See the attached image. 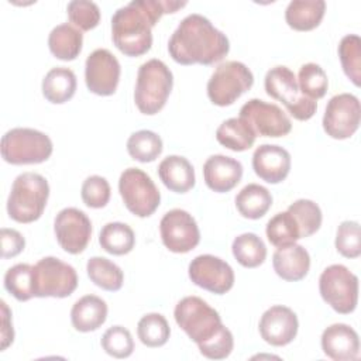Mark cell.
<instances>
[{"label":"cell","mask_w":361,"mask_h":361,"mask_svg":"<svg viewBox=\"0 0 361 361\" xmlns=\"http://www.w3.org/2000/svg\"><path fill=\"white\" fill-rule=\"evenodd\" d=\"M186 1L133 0L116 10L111 17V38L120 52L141 56L151 49L152 28L168 13H176Z\"/></svg>","instance_id":"6da1fadb"},{"label":"cell","mask_w":361,"mask_h":361,"mask_svg":"<svg viewBox=\"0 0 361 361\" xmlns=\"http://www.w3.org/2000/svg\"><path fill=\"white\" fill-rule=\"evenodd\" d=\"M176 324L197 344L200 354L209 360L227 358L234 348L231 331L223 324L217 310L199 296L180 299L173 310Z\"/></svg>","instance_id":"7a4b0ae2"},{"label":"cell","mask_w":361,"mask_h":361,"mask_svg":"<svg viewBox=\"0 0 361 361\" xmlns=\"http://www.w3.org/2000/svg\"><path fill=\"white\" fill-rule=\"evenodd\" d=\"M228 51L227 35L209 18L196 13L186 16L168 41L171 58L180 65H213L221 61Z\"/></svg>","instance_id":"3957f363"},{"label":"cell","mask_w":361,"mask_h":361,"mask_svg":"<svg viewBox=\"0 0 361 361\" xmlns=\"http://www.w3.org/2000/svg\"><path fill=\"white\" fill-rule=\"evenodd\" d=\"M49 197L48 180L35 172L20 173L7 199L8 217L17 223H32L38 220Z\"/></svg>","instance_id":"277c9868"},{"label":"cell","mask_w":361,"mask_h":361,"mask_svg":"<svg viewBox=\"0 0 361 361\" xmlns=\"http://www.w3.org/2000/svg\"><path fill=\"white\" fill-rule=\"evenodd\" d=\"M173 86L171 69L157 58L144 62L137 72L134 102L145 116H154L165 106Z\"/></svg>","instance_id":"5b68a950"},{"label":"cell","mask_w":361,"mask_h":361,"mask_svg":"<svg viewBox=\"0 0 361 361\" xmlns=\"http://www.w3.org/2000/svg\"><path fill=\"white\" fill-rule=\"evenodd\" d=\"M1 157L11 165H28L45 162L54 145L51 138L38 130L27 127H16L1 137Z\"/></svg>","instance_id":"8992f818"},{"label":"cell","mask_w":361,"mask_h":361,"mask_svg":"<svg viewBox=\"0 0 361 361\" xmlns=\"http://www.w3.org/2000/svg\"><path fill=\"white\" fill-rule=\"evenodd\" d=\"M264 86L267 94L281 102L293 118L306 121L314 116L317 110L316 100L302 94L296 76L288 66L279 65L269 69L265 75Z\"/></svg>","instance_id":"52a82bcc"},{"label":"cell","mask_w":361,"mask_h":361,"mask_svg":"<svg viewBox=\"0 0 361 361\" xmlns=\"http://www.w3.org/2000/svg\"><path fill=\"white\" fill-rule=\"evenodd\" d=\"M323 300L337 313H353L358 303V278L345 265L333 264L319 278Z\"/></svg>","instance_id":"ba28073f"},{"label":"cell","mask_w":361,"mask_h":361,"mask_svg":"<svg viewBox=\"0 0 361 361\" xmlns=\"http://www.w3.org/2000/svg\"><path fill=\"white\" fill-rule=\"evenodd\" d=\"M254 85V75L250 68L240 61L220 63L207 82V96L216 106L233 104L241 94Z\"/></svg>","instance_id":"9c48e42d"},{"label":"cell","mask_w":361,"mask_h":361,"mask_svg":"<svg viewBox=\"0 0 361 361\" xmlns=\"http://www.w3.org/2000/svg\"><path fill=\"white\" fill-rule=\"evenodd\" d=\"M124 206L137 217H149L158 209L161 193L151 176L140 168H127L118 179Z\"/></svg>","instance_id":"30bf717a"},{"label":"cell","mask_w":361,"mask_h":361,"mask_svg":"<svg viewBox=\"0 0 361 361\" xmlns=\"http://www.w3.org/2000/svg\"><path fill=\"white\" fill-rule=\"evenodd\" d=\"M78 288L75 268L59 258L44 257L34 265L35 298H66Z\"/></svg>","instance_id":"8fae6325"},{"label":"cell","mask_w":361,"mask_h":361,"mask_svg":"<svg viewBox=\"0 0 361 361\" xmlns=\"http://www.w3.org/2000/svg\"><path fill=\"white\" fill-rule=\"evenodd\" d=\"M361 106L357 96L340 93L333 96L323 114V128L334 140L350 138L360 127Z\"/></svg>","instance_id":"7c38bea8"},{"label":"cell","mask_w":361,"mask_h":361,"mask_svg":"<svg viewBox=\"0 0 361 361\" xmlns=\"http://www.w3.org/2000/svg\"><path fill=\"white\" fill-rule=\"evenodd\" d=\"M240 117L244 118L254 133L261 137H283L292 130V121L288 114L276 104L261 99H251L240 109Z\"/></svg>","instance_id":"4fadbf2b"},{"label":"cell","mask_w":361,"mask_h":361,"mask_svg":"<svg viewBox=\"0 0 361 361\" xmlns=\"http://www.w3.org/2000/svg\"><path fill=\"white\" fill-rule=\"evenodd\" d=\"M159 233L164 245L176 254L192 251L200 241L196 220L182 209H172L164 214L159 221Z\"/></svg>","instance_id":"5bb4252c"},{"label":"cell","mask_w":361,"mask_h":361,"mask_svg":"<svg viewBox=\"0 0 361 361\" xmlns=\"http://www.w3.org/2000/svg\"><path fill=\"white\" fill-rule=\"evenodd\" d=\"M190 281L212 293L224 295L234 285V271L228 262L212 254L195 257L188 268Z\"/></svg>","instance_id":"9a60e30c"},{"label":"cell","mask_w":361,"mask_h":361,"mask_svg":"<svg viewBox=\"0 0 361 361\" xmlns=\"http://www.w3.org/2000/svg\"><path fill=\"white\" fill-rule=\"evenodd\" d=\"M54 233L61 248L76 255L85 251L92 238V223L85 212L65 207L54 220Z\"/></svg>","instance_id":"2e32d148"},{"label":"cell","mask_w":361,"mask_h":361,"mask_svg":"<svg viewBox=\"0 0 361 361\" xmlns=\"http://www.w3.org/2000/svg\"><path fill=\"white\" fill-rule=\"evenodd\" d=\"M121 73L118 59L106 48L94 49L85 62V82L89 92L97 96L116 93Z\"/></svg>","instance_id":"e0dca14e"},{"label":"cell","mask_w":361,"mask_h":361,"mask_svg":"<svg viewBox=\"0 0 361 361\" xmlns=\"http://www.w3.org/2000/svg\"><path fill=\"white\" fill-rule=\"evenodd\" d=\"M258 329L265 343L275 347H283L292 343L296 337L299 322L296 313L290 307L275 305L262 313Z\"/></svg>","instance_id":"ac0fdd59"},{"label":"cell","mask_w":361,"mask_h":361,"mask_svg":"<svg viewBox=\"0 0 361 361\" xmlns=\"http://www.w3.org/2000/svg\"><path fill=\"white\" fill-rule=\"evenodd\" d=\"M290 154L279 145L262 144L252 154V169L267 183L285 180L290 171Z\"/></svg>","instance_id":"d6986e66"},{"label":"cell","mask_w":361,"mask_h":361,"mask_svg":"<svg viewBox=\"0 0 361 361\" xmlns=\"http://www.w3.org/2000/svg\"><path fill=\"white\" fill-rule=\"evenodd\" d=\"M203 178L209 189L217 193H226L240 183L243 165L238 159L227 155H212L203 165Z\"/></svg>","instance_id":"ffe728a7"},{"label":"cell","mask_w":361,"mask_h":361,"mask_svg":"<svg viewBox=\"0 0 361 361\" xmlns=\"http://www.w3.org/2000/svg\"><path fill=\"white\" fill-rule=\"evenodd\" d=\"M322 350L334 361H353L360 355V338L357 331L344 323H334L322 334Z\"/></svg>","instance_id":"44dd1931"},{"label":"cell","mask_w":361,"mask_h":361,"mask_svg":"<svg viewBox=\"0 0 361 361\" xmlns=\"http://www.w3.org/2000/svg\"><path fill=\"white\" fill-rule=\"evenodd\" d=\"M272 267L279 278L288 282L303 279L310 268V255L299 244L276 248L272 255Z\"/></svg>","instance_id":"7402d4cb"},{"label":"cell","mask_w":361,"mask_h":361,"mask_svg":"<svg viewBox=\"0 0 361 361\" xmlns=\"http://www.w3.org/2000/svg\"><path fill=\"white\" fill-rule=\"evenodd\" d=\"M107 303L96 295H85L71 309V323L80 333L94 331L107 319Z\"/></svg>","instance_id":"603a6c76"},{"label":"cell","mask_w":361,"mask_h":361,"mask_svg":"<svg viewBox=\"0 0 361 361\" xmlns=\"http://www.w3.org/2000/svg\"><path fill=\"white\" fill-rule=\"evenodd\" d=\"M158 175L162 183L175 193H186L196 183L192 164L180 155H168L164 158L158 165Z\"/></svg>","instance_id":"cb8c5ba5"},{"label":"cell","mask_w":361,"mask_h":361,"mask_svg":"<svg viewBox=\"0 0 361 361\" xmlns=\"http://www.w3.org/2000/svg\"><path fill=\"white\" fill-rule=\"evenodd\" d=\"M82 31L68 23L54 27L48 35V48L51 54L61 61L76 59L82 51Z\"/></svg>","instance_id":"d4e9b609"},{"label":"cell","mask_w":361,"mask_h":361,"mask_svg":"<svg viewBox=\"0 0 361 361\" xmlns=\"http://www.w3.org/2000/svg\"><path fill=\"white\" fill-rule=\"evenodd\" d=\"M324 11V0H292L285 10V20L296 31H310L322 23Z\"/></svg>","instance_id":"484cf974"},{"label":"cell","mask_w":361,"mask_h":361,"mask_svg":"<svg viewBox=\"0 0 361 361\" xmlns=\"http://www.w3.org/2000/svg\"><path fill=\"white\" fill-rule=\"evenodd\" d=\"M76 75L72 69L56 66L47 72L42 79V94L54 104H62L71 100L76 92Z\"/></svg>","instance_id":"4316f807"},{"label":"cell","mask_w":361,"mask_h":361,"mask_svg":"<svg viewBox=\"0 0 361 361\" xmlns=\"http://www.w3.org/2000/svg\"><path fill=\"white\" fill-rule=\"evenodd\" d=\"M257 134L241 117L224 120L216 130V140L227 149L241 152L250 149L255 142Z\"/></svg>","instance_id":"83f0119b"},{"label":"cell","mask_w":361,"mask_h":361,"mask_svg":"<svg viewBox=\"0 0 361 361\" xmlns=\"http://www.w3.org/2000/svg\"><path fill=\"white\" fill-rule=\"evenodd\" d=\"M272 206L271 192L258 183H248L235 196L238 213L250 220L261 219Z\"/></svg>","instance_id":"f1b7e54d"},{"label":"cell","mask_w":361,"mask_h":361,"mask_svg":"<svg viewBox=\"0 0 361 361\" xmlns=\"http://www.w3.org/2000/svg\"><path fill=\"white\" fill-rule=\"evenodd\" d=\"M99 244L111 255H126L133 251L135 245V234L128 224L111 221L102 227Z\"/></svg>","instance_id":"f546056e"},{"label":"cell","mask_w":361,"mask_h":361,"mask_svg":"<svg viewBox=\"0 0 361 361\" xmlns=\"http://www.w3.org/2000/svg\"><path fill=\"white\" fill-rule=\"evenodd\" d=\"M87 276L90 281L109 292H117L124 282V274L121 268L113 261L104 257H92L86 264Z\"/></svg>","instance_id":"4dcf8cb0"},{"label":"cell","mask_w":361,"mask_h":361,"mask_svg":"<svg viewBox=\"0 0 361 361\" xmlns=\"http://www.w3.org/2000/svg\"><path fill=\"white\" fill-rule=\"evenodd\" d=\"M231 251L234 258L244 268H257L267 258L264 241L254 233H243L233 240Z\"/></svg>","instance_id":"1f68e13d"},{"label":"cell","mask_w":361,"mask_h":361,"mask_svg":"<svg viewBox=\"0 0 361 361\" xmlns=\"http://www.w3.org/2000/svg\"><path fill=\"white\" fill-rule=\"evenodd\" d=\"M161 137L151 130H140L133 133L127 140L128 155L142 164L155 161L162 152Z\"/></svg>","instance_id":"d6a6232c"},{"label":"cell","mask_w":361,"mask_h":361,"mask_svg":"<svg viewBox=\"0 0 361 361\" xmlns=\"http://www.w3.org/2000/svg\"><path fill=\"white\" fill-rule=\"evenodd\" d=\"M267 238L276 248L295 244L300 238L299 227L293 216L286 210L276 213L267 223Z\"/></svg>","instance_id":"836d02e7"},{"label":"cell","mask_w":361,"mask_h":361,"mask_svg":"<svg viewBox=\"0 0 361 361\" xmlns=\"http://www.w3.org/2000/svg\"><path fill=\"white\" fill-rule=\"evenodd\" d=\"M4 288L20 302L34 298V267L30 264H16L8 268L4 275Z\"/></svg>","instance_id":"e575fe53"},{"label":"cell","mask_w":361,"mask_h":361,"mask_svg":"<svg viewBox=\"0 0 361 361\" xmlns=\"http://www.w3.org/2000/svg\"><path fill=\"white\" fill-rule=\"evenodd\" d=\"M137 334L144 345L155 348L166 344L171 336V329L161 313H147L137 324Z\"/></svg>","instance_id":"d590c367"},{"label":"cell","mask_w":361,"mask_h":361,"mask_svg":"<svg viewBox=\"0 0 361 361\" xmlns=\"http://www.w3.org/2000/svg\"><path fill=\"white\" fill-rule=\"evenodd\" d=\"M288 212L293 216L300 238H306L313 235L316 231H319L322 226V210L317 203H314L310 199H298L292 204H289Z\"/></svg>","instance_id":"8d00e7d4"},{"label":"cell","mask_w":361,"mask_h":361,"mask_svg":"<svg viewBox=\"0 0 361 361\" xmlns=\"http://www.w3.org/2000/svg\"><path fill=\"white\" fill-rule=\"evenodd\" d=\"M338 58L345 76L355 85H361V39L357 34L344 35L338 44Z\"/></svg>","instance_id":"74e56055"},{"label":"cell","mask_w":361,"mask_h":361,"mask_svg":"<svg viewBox=\"0 0 361 361\" xmlns=\"http://www.w3.org/2000/svg\"><path fill=\"white\" fill-rule=\"evenodd\" d=\"M296 80L302 94L312 100L322 99L329 87V79L324 69L314 62L302 65Z\"/></svg>","instance_id":"f35d334b"},{"label":"cell","mask_w":361,"mask_h":361,"mask_svg":"<svg viewBox=\"0 0 361 361\" xmlns=\"http://www.w3.org/2000/svg\"><path fill=\"white\" fill-rule=\"evenodd\" d=\"M102 348L114 358H127L134 351V340L128 329L123 326L109 327L100 340Z\"/></svg>","instance_id":"ab89813d"},{"label":"cell","mask_w":361,"mask_h":361,"mask_svg":"<svg viewBox=\"0 0 361 361\" xmlns=\"http://www.w3.org/2000/svg\"><path fill=\"white\" fill-rule=\"evenodd\" d=\"M336 250L345 258H358L361 254L360 223L354 220L341 221L337 227Z\"/></svg>","instance_id":"60d3db41"},{"label":"cell","mask_w":361,"mask_h":361,"mask_svg":"<svg viewBox=\"0 0 361 361\" xmlns=\"http://www.w3.org/2000/svg\"><path fill=\"white\" fill-rule=\"evenodd\" d=\"M66 13L72 25L80 31L93 30L100 21V8L94 1L73 0L68 3Z\"/></svg>","instance_id":"b9f144b4"},{"label":"cell","mask_w":361,"mask_h":361,"mask_svg":"<svg viewBox=\"0 0 361 361\" xmlns=\"http://www.w3.org/2000/svg\"><path fill=\"white\" fill-rule=\"evenodd\" d=\"M110 195H111L110 185L107 179L100 175L87 176L82 183L80 196L83 203L87 207H92V209L104 207L110 200Z\"/></svg>","instance_id":"7bdbcfd3"},{"label":"cell","mask_w":361,"mask_h":361,"mask_svg":"<svg viewBox=\"0 0 361 361\" xmlns=\"http://www.w3.org/2000/svg\"><path fill=\"white\" fill-rule=\"evenodd\" d=\"M0 240H1V257L4 259L18 255L25 247V240L23 234L14 228L3 227L0 231Z\"/></svg>","instance_id":"ee69618b"},{"label":"cell","mask_w":361,"mask_h":361,"mask_svg":"<svg viewBox=\"0 0 361 361\" xmlns=\"http://www.w3.org/2000/svg\"><path fill=\"white\" fill-rule=\"evenodd\" d=\"M14 341V330L11 323V312L4 300H1V351Z\"/></svg>","instance_id":"f6af8a7d"}]
</instances>
